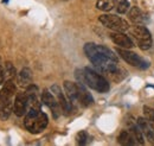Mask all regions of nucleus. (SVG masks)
<instances>
[{"label":"nucleus","mask_w":154,"mask_h":146,"mask_svg":"<svg viewBox=\"0 0 154 146\" xmlns=\"http://www.w3.org/2000/svg\"><path fill=\"white\" fill-rule=\"evenodd\" d=\"M84 52L100 73L106 74L114 81H121L126 76V71L117 63V56L109 48L95 43H87L84 45Z\"/></svg>","instance_id":"nucleus-1"},{"label":"nucleus","mask_w":154,"mask_h":146,"mask_svg":"<svg viewBox=\"0 0 154 146\" xmlns=\"http://www.w3.org/2000/svg\"><path fill=\"white\" fill-rule=\"evenodd\" d=\"M75 76L78 80V82L85 84L87 87L98 91V93H107L110 89L109 82L106 80V77L95 70H93L91 68L77 69L75 71Z\"/></svg>","instance_id":"nucleus-2"},{"label":"nucleus","mask_w":154,"mask_h":146,"mask_svg":"<svg viewBox=\"0 0 154 146\" xmlns=\"http://www.w3.org/2000/svg\"><path fill=\"white\" fill-rule=\"evenodd\" d=\"M48 122H49L48 115L40 110L31 108L25 114L24 125L25 128L32 134H38L42 131H44L48 126Z\"/></svg>","instance_id":"nucleus-3"},{"label":"nucleus","mask_w":154,"mask_h":146,"mask_svg":"<svg viewBox=\"0 0 154 146\" xmlns=\"http://www.w3.org/2000/svg\"><path fill=\"white\" fill-rule=\"evenodd\" d=\"M129 33L136 40L137 46L141 50H148L152 48L153 40H152L151 32L145 26H142L140 24H135L134 26L129 27Z\"/></svg>","instance_id":"nucleus-4"},{"label":"nucleus","mask_w":154,"mask_h":146,"mask_svg":"<svg viewBox=\"0 0 154 146\" xmlns=\"http://www.w3.org/2000/svg\"><path fill=\"white\" fill-rule=\"evenodd\" d=\"M100 23L106 26L107 29H110L117 32H125L129 30V24L121 17H117L115 14H102L98 17Z\"/></svg>","instance_id":"nucleus-5"},{"label":"nucleus","mask_w":154,"mask_h":146,"mask_svg":"<svg viewBox=\"0 0 154 146\" xmlns=\"http://www.w3.org/2000/svg\"><path fill=\"white\" fill-rule=\"evenodd\" d=\"M116 51H117V55L120 56L125 62H127L128 64H131L132 67H136V68H140V69H147L151 65L148 61L143 59L142 57H140L137 54L131 51L129 49L119 48Z\"/></svg>","instance_id":"nucleus-6"},{"label":"nucleus","mask_w":154,"mask_h":146,"mask_svg":"<svg viewBox=\"0 0 154 146\" xmlns=\"http://www.w3.org/2000/svg\"><path fill=\"white\" fill-rule=\"evenodd\" d=\"M42 101L45 106H48L52 114H54V118H58L59 114H60V106L58 103L56 96L52 94V91L49 90V89H44L42 93Z\"/></svg>","instance_id":"nucleus-7"},{"label":"nucleus","mask_w":154,"mask_h":146,"mask_svg":"<svg viewBox=\"0 0 154 146\" xmlns=\"http://www.w3.org/2000/svg\"><path fill=\"white\" fill-rule=\"evenodd\" d=\"M29 101L26 93H18L13 102V112L17 116H23L29 112Z\"/></svg>","instance_id":"nucleus-8"},{"label":"nucleus","mask_w":154,"mask_h":146,"mask_svg":"<svg viewBox=\"0 0 154 146\" xmlns=\"http://www.w3.org/2000/svg\"><path fill=\"white\" fill-rule=\"evenodd\" d=\"M110 39L113 40V43L116 44L117 46L122 48V49H132L134 46V42L123 32H117L114 31L113 33H110Z\"/></svg>","instance_id":"nucleus-9"},{"label":"nucleus","mask_w":154,"mask_h":146,"mask_svg":"<svg viewBox=\"0 0 154 146\" xmlns=\"http://www.w3.org/2000/svg\"><path fill=\"white\" fill-rule=\"evenodd\" d=\"M50 90L52 91V94L56 96L58 103H59V106H60V110H63L65 114H69V113L71 112V107H72V105L70 103V101H69V100H66V97L64 96V94H63L62 89L58 87L57 84H54V86L51 87V89H50Z\"/></svg>","instance_id":"nucleus-10"},{"label":"nucleus","mask_w":154,"mask_h":146,"mask_svg":"<svg viewBox=\"0 0 154 146\" xmlns=\"http://www.w3.org/2000/svg\"><path fill=\"white\" fill-rule=\"evenodd\" d=\"M136 122L139 125V127L141 129L143 137H146V139L154 145V129L152 128V126L148 124V121L146 120L145 116H140L136 119Z\"/></svg>","instance_id":"nucleus-11"},{"label":"nucleus","mask_w":154,"mask_h":146,"mask_svg":"<svg viewBox=\"0 0 154 146\" xmlns=\"http://www.w3.org/2000/svg\"><path fill=\"white\" fill-rule=\"evenodd\" d=\"M78 105L83 106V107H89L94 103V99L91 96V94L87 90V88L84 87L83 83L78 82Z\"/></svg>","instance_id":"nucleus-12"},{"label":"nucleus","mask_w":154,"mask_h":146,"mask_svg":"<svg viewBox=\"0 0 154 146\" xmlns=\"http://www.w3.org/2000/svg\"><path fill=\"white\" fill-rule=\"evenodd\" d=\"M64 90L66 93V96H68V100L70 101V103L77 105L78 103V84L70 82V81H65Z\"/></svg>","instance_id":"nucleus-13"},{"label":"nucleus","mask_w":154,"mask_h":146,"mask_svg":"<svg viewBox=\"0 0 154 146\" xmlns=\"http://www.w3.org/2000/svg\"><path fill=\"white\" fill-rule=\"evenodd\" d=\"M26 96H27V101H29V108H37L39 110L40 107V102L38 99V88L33 84H30L26 89Z\"/></svg>","instance_id":"nucleus-14"},{"label":"nucleus","mask_w":154,"mask_h":146,"mask_svg":"<svg viewBox=\"0 0 154 146\" xmlns=\"http://www.w3.org/2000/svg\"><path fill=\"white\" fill-rule=\"evenodd\" d=\"M17 87L13 83L12 80H7L6 83L4 84V87L0 89V101L2 100H7V99H12V96L16 94Z\"/></svg>","instance_id":"nucleus-15"},{"label":"nucleus","mask_w":154,"mask_h":146,"mask_svg":"<svg viewBox=\"0 0 154 146\" xmlns=\"http://www.w3.org/2000/svg\"><path fill=\"white\" fill-rule=\"evenodd\" d=\"M13 110V102L12 99H7V100H2L0 101V120L5 121L10 118L11 113Z\"/></svg>","instance_id":"nucleus-16"},{"label":"nucleus","mask_w":154,"mask_h":146,"mask_svg":"<svg viewBox=\"0 0 154 146\" xmlns=\"http://www.w3.org/2000/svg\"><path fill=\"white\" fill-rule=\"evenodd\" d=\"M128 17H129V20L132 21V23H134V24H140V25H142L143 23H146V14L139 8V7H132L131 10H129V13H128Z\"/></svg>","instance_id":"nucleus-17"},{"label":"nucleus","mask_w":154,"mask_h":146,"mask_svg":"<svg viewBox=\"0 0 154 146\" xmlns=\"http://www.w3.org/2000/svg\"><path fill=\"white\" fill-rule=\"evenodd\" d=\"M117 143L121 144V145H126V146L136 145V144H137L131 129H128V131H122V132L119 134V137H117Z\"/></svg>","instance_id":"nucleus-18"},{"label":"nucleus","mask_w":154,"mask_h":146,"mask_svg":"<svg viewBox=\"0 0 154 146\" xmlns=\"http://www.w3.org/2000/svg\"><path fill=\"white\" fill-rule=\"evenodd\" d=\"M17 81L21 87H29L32 83V71L29 68L21 69V71L17 75Z\"/></svg>","instance_id":"nucleus-19"},{"label":"nucleus","mask_w":154,"mask_h":146,"mask_svg":"<svg viewBox=\"0 0 154 146\" xmlns=\"http://www.w3.org/2000/svg\"><path fill=\"white\" fill-rule=\"evenodd\" d=\"M96 7L101 11L108 12L113 7H115V0H98L96 2Z\"/></svg>","instance_id":"nucleus-20"},{"label":"nucleus","mask_w":154,"mask_h":146,"mask_svg":"<svg viewBox=\"0 0 154 146\" xmlns=\"http://www.w3.org/2000/svg\"><path fill=\"white\" fill-rule=\"evenodd\" d=\"M115 8L116 11L121 14L128 12L129 10V2L128 0H115Z\"/></svg>","instance_id":"nucleus-21"},{"label":"nucleus","mask_w":154,"mask_h":146,"mask_svg":"<svg viewBox=\"0 0 154 146\" xmlns=\"http://www.w3.org/2000/svg\"><path fill=\"white\" fill-rule=\"evenodd\" d=\"M143 115H145L146 120L148 121V124L154 129V108L149 107V106H143Z\"/></svg>","instance_id":"nucleus-22"},{"label":"nucleus","mask_w":154,"mask_h":146,"mask_svg":"<svg viewBox=\"0 0 154 146\" xmlns=\"http://www.w3.org/2000/svg\"><path fill=\"white\" fill-rule=\"evenodd\" d=\"M89 141V134L87 131H81L76 134V143L78 145H85Z\"/></svg>","instance_id":"nucleus-23"},{"label":"nucleus","mask_w":154,"mask_h":146,"mask_svg":"<svg viewBox=\"0 0 154 146\" xmlns=\"http://www.w3.org/2000/svg\"><path fill=\"white\" fill-rule=\"evenodd\" d=\"M16 68L13 67V64H11L10 62L6 63L5 65V77H7V80H12L16 76Z\"/></svg>","instance_id":"nucleus-24"},{"label":"nucleus","mask_w":154,"mask_h":146,"mask_svg":"<svg viewBox=\"0 0 154 146\" xmlns=\"http://www.w3.org/2000/svg\"><path fill=\"white\" fill-rule=\"evenodd\" d=\"M4 80H5V68H2V67L0 65V86L2 84Z\"/></svg>","instance_id":"nucleus-25"},{"label":"nucleus","mask_w":154,"mask_h":146,"mask_svg":"<svg viewBox=\"0 0 154 146\" xmlns=\"http://www.w3.org/2000/svg\"><path fill=\"white\" fill-rule=\"evenodd\" d=\"M2 2H8V0H2Z\"/></svg>","instance_id":"nucleus-26"}]
</instances>
